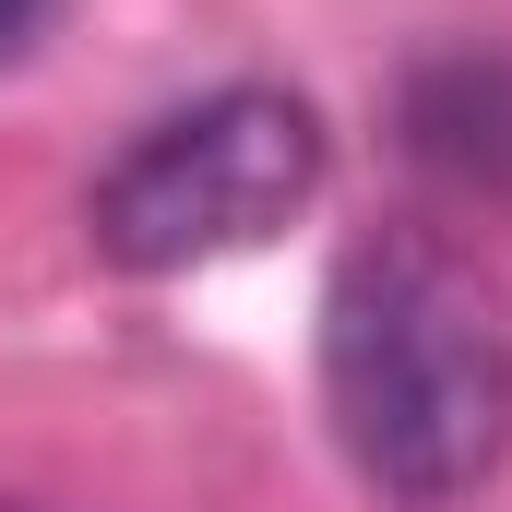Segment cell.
<instances>
[{"label":"cell","instance_id":"cell-1","mask_svg":"<svg viewBox=\"0 0 512 512\" xmlns=\"http://www.w3.org/2000/svg\"><path fill=\"white\" fill-rule=\"evenodd\" d=\"M322 417L370 501H477L512 453V310L489 262L429 227L346 239L322 274Z\"/></svg>","mask_w":512,"mask_h":512},{"label":"cell","instance_id":"cell-2","mask_svg":"<svg viewBox=\"0 0 512 512\" xmlns=\"http://www.w3.org/2000/svg\"><path fill=\"white\" fill-rule=\"evenodd\" d=\"M334 143L310 120V96L286 84H215L167 120H143L84 191V239L120 274H191V262L262 251L274 227H298L322 203Z\"/></svg>","mask_w":512,"mask_h":512},{"label":"cell","instance_id":"cell-3","mask_svg":"<svg viewBox=\"0 0 512 512\" xmlns=\"http://www.w3.org/2000/svg\"><path fill=\"white\" fill-rule=\"evenodd\" d=\"M393 143L417 179L465 191V203H512V48L465 36V48H429L405 60L393 84Z\"/></svg>","mask_w":512,"mask_h":512},{"label":"cell","instance_id":"cell-4","mask_svg":"<svg viewBox=\"0 0 512 512\" xmlns=\"http://www.w3.org/2000/svg\"><path fill=\"white\" fill-rule=\"evenodd\" d=\"M48 12H60V0H0V60H24V48L48 36Z\"/></svg>","mask_w":512,"mask_h":512},{"label":"cell","instance_id":"cell-5","mask_svg":"<svg viewBox=\"0 0 512 512\" xmlns=\"http://www.w3.org/2000/svg\"><path fill=\"white\" fill-rule=\"evenodd\" d=\"M0 512H24V501H0Z\"/></svg>","mask_w":512,"mask_h":512}]
</instances>
